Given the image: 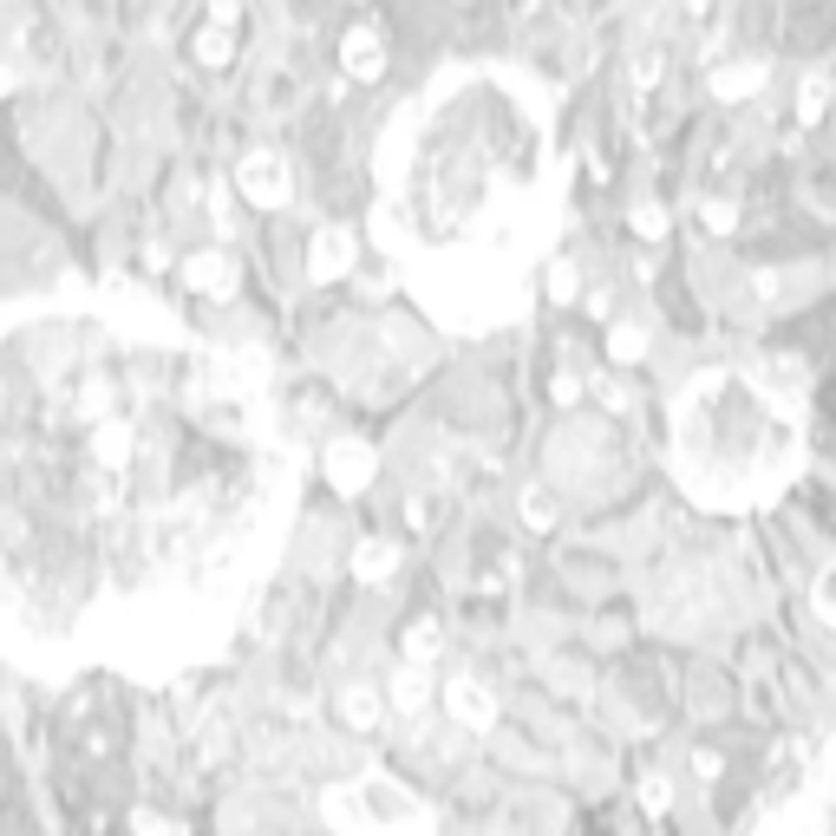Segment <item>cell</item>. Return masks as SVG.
Returning <instances> with one entry per match:
<instances>
[{
  "mask_svg": "<svg viewBox=\"0 0 836 836\" xmlns=\"http://www.w3.org/2000/svg\"><path fill=\"white\" fill-rule=\"evenodd\" d=\"M268 484L209 353L78 320L0 353V608L46 647L183 634L249 556Z\"/></svg>",
  "mask_w": 836,
  "mask_h": 836,
  "instance_id": "1",
  "label": "cell"
},
{
  "mask_svg": "<svg viewBox=\"0 0 836 836\" xmlns=\"http://www.w3.org/2000/svg\"><path fill=\"white\" fill-rule=\"evenodd\" d=\"M831 785H836V772H831ZM824 824H836V798H831V811H824Z\"/></svg>",
  "mask_w": 836,
  "mask_h": 836,
  "instance_id": "4",
  "label": "cell"
},
{
  "mask_svg": "<svg viewBox=\"0 0 836 836\" xmlns=\"http://www.w3.org/2000/svg\"><path fill=\"white\" fill-rule=\"evenodd\" d=\"M817 608H824V615H831V621H836V569H831V582L817 589Z\"/></svg>",
  "mask_w": 836,
  "mask_h": 836,
  "instance_id": "3",
  "label": "cell"
},
{
  "mask_svg": "<svg viewBox=\"0 0 836 836\" xmlns=\"http://www.w3.org/2000/svg\"><path fill=\"white\" fill-rule=\"evenodd\" d=\"M824 92H831L824 78H811V85H804V118H817V111H824Z\"/></svg>",
  "mask_w": 836,
  "mask_h": 836,
  "instance_id": "2",
  "label": "cell"
}]
</instances>
